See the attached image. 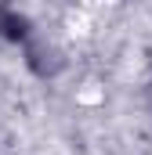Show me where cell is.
<instances>
[{
	"mask_svg": "<svg viewBox=\"0 0 152 155\" xmlns=\"http://www.w3.org/2000/svg\"><path fill=\"white\" fill-rule=\"evenodd\" d=\"M0 36L11 40V43L26 40V36H29V18L18 15L15 7H0Z\"/></svg>",
	"mask_w": 152,
	"mask_h": 155,
	"instance_id": "cell-1",
	"label": "cell"
}]
</instances>
